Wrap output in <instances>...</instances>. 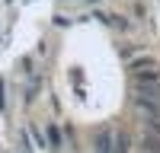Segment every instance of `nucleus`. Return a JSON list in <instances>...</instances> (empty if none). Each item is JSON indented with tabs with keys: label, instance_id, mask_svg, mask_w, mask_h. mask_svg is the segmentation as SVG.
<instances>
[{
	"label": "nucleus",
	"instance_id": "obj_2",
	"mask_svg": "<svg viewBox=\"0 0 160 153\" xmlns=\"http://www.w3.org/2000/svg\"><path fill=\"white\" fill-rule=\"evenodd\" d=\"M48 137H51V147H61V134H58V128H55V124L48 128Z\"/></svg>",
	"mask_w": 160,
	"mask_h": 153
},
{
	"label": "nucleus",
	"instance_id": "obj_3",
	"mask_svg": "<svg viewBox=\"0 0 160 153\" xmlns=\"http://www.w3.org/2000/svg\"><path fill=\"white\" fill-rule=\"evenodd\" d=\"M0 109H3V83H0Z\"/></svg>",
	"mask_w": 160,
	"mask_h": 153
},
{
	"label": "nucleus",
	"instance_id": "obj_4",
	"mask_svg": "<svg viewBox=\"0 0 160 153\" xmlns=\"http://www.w3.org/2000/svg\"><path fill=\"white\" fill-rule=\"evenodd\" d=\"M96 153H102V150H96Z\"/></svg>",
	"mask_w": 160,
	"mask_h": 153
},
{
	"label": "nucleus",
	"instance_id": "obj_1",
	"mask_svg": "<svg viewBox=\"0 0 160 153\" xmlns=\"http://www.w3.org/2000/svg\"><path fill=\"white\" fill-rule=\"evenodd\" d=\"M128 150H131L128 134H115V147H112V153H128Z\"/></svg>",
	"mask_w": 160,
	"mask_h": 153
}]
</instances>
